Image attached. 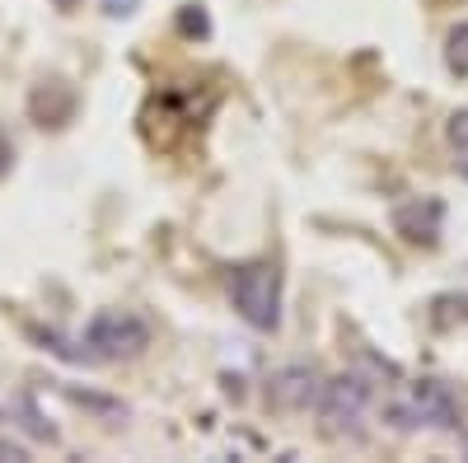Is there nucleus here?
Listing matches in <instances>:
<instances>
[{
	"label": "nucleus",
	"instance_id": "nucleus-1",
	"mask_svg": "<svg viewBox=\"0 0 468 463\" xmlns=\"http://www.w3.org/2000/svg\"><path fill=\"white\" fill-rule=\"evenodd\" d=\"M229 304L249 328L277 332V323H282V267L271 258L239 262L229 272Z\"/></svg>",
	"mask_w": 468,
	"mask_h": 463
},
{
	"label": "nucleus",
	"instance_id": "nucleus-2",
	"mask_svg": "<svg viewBox=\"0 0 468 463\" xmlns=\"http://www.w3.org/2000/svg\"><path fill=\"white\" fill-rule=\"evenodd\" d=\"M85 346L94 361H132L150 346V323L132 309H103L85 328Z\"/></svg>",
	"mask_w": 468,
	"mask_h": 463
},
{
	"label": "nucleus",
	"instance_id": "nucleus-3",
	"mask_svg": "<svg viewBox=\"0 0 468 463\" xmlns=\"http://www.w3.org/2000/svg\"><path fill=\"white\" fill-rule=\"evenodd\" d=\"M366 403H370V384L361 374H337L319 394V416H324L328 431H351L361 421Z\"/></svg>",
	"mask_w": 468,
	"mask_h": 463
},
{
	"label": "nucleus",
	"instance_id": "nucleus-4",
	"mask_svg": "<svg viewBox=\"0 0 468 463\" xmlns=\"http://www.w3.org/2000/svg\"><path fill=\"white\" fill-rule=\"evenodd\" d=\"M319 394H324V384L309 365H282L267 379V403L277 412H309V407H319Z\"/></svg>",
	"mask_w": 468,
	"mask_h": 463
},
{
	"label": "nucleus",
	"instance_id": "nucleus-5",
	"mask_svg": "<svg viewBox=\"0 0 468 463\" xmlns=\"http://www.w3.org/2000/svg\"><path fill=\"white\" fill-rule=\"evenodd\" d=\"M412 407L421 416V426H436V431H459L463 426V407L450 394V384H441V379H417L412 384Z\"/></svg>",
	"mask_w": 468,
	"mask_h": 463
},
{
	"label": "nucleus",
	"instance_id": "nucleus-6",
	"mask_svg": "<svg viewBox=\"0 0 468 463\" xmlns=\"http://www.w3.org/2000/svg\"><path fill=\"white\" fill-rule=\"evenodd\" d=\"M441 220H445V206L436 197H412V202H403L394 211V229H399L408 244H417V248H431L436 244Z\"/></svg>",
	"mask_w": 468,
	"mask_h": 463
},
{
	"label": "nucleus",
	"instance_id": "nucleus-7",
	"mask_svg": "<svg viewBox=\"0 0 468 463\" xmlns=\"http://www.w3.org/2000/svg\"><path fill=\"white\" fill-rule=\"evenodd\" d=\"M28 108H33L37 127H66V122H70V112H75V94H70L66 80H43V85L33 89Z\"/></svg>",
	"mask_w": 468,
	"mask_h": 463
},
{
	"label": "nucleus",
	"instance_id": "nucleus-8",
	"mask_svg": "<svg viewBox=\"0 0 468 463\" xmlns=\"http://www.w3.org/2000/svg\"><path fill=\"white\" fill-rule=\"evenodd\" d=\"M75 407H85V412H94V416H103V421H122L127 416V407L117 403V398H103V394H90V389H75V384H66L61 389Z\"/></svg>",
	"mask_w": 468,
	"mask_h": 463
},
{
	"label": "nucleus",
	"instance_id": "nucleus-9",
	"mask_svg": "<svg viewBox=\"0 0 468 463\" xmlns=\"http://www.w3.org/2000/svg\"><path fill=\"white\" fill-rule=\"evenodd\" d=\"M445 136H450V150H454V169L468 178V108L450 112V127H445Z\"/></svg>",
	"mask_w": 468,
	"mask_h": 463
},
{
	"label": "nucleus",
	"instance_id": "nucleus-10",
	"mask_svg": "<svg viewBox=\"0 0 468 463\" xmlns=\"http://www.w3.org/2000/svg\"><path fill=\"white\" fill-rule=\"evenodd\" d=\"M445 61H450L454 75H463V80H468V19L450 28V37H445Z\"/></svg>",
	"mask_w": 468,
	"mask_h": 463
},
{
	"label": "nucleus",
	"instance_id": "nucleus-11",
	"mask_svg": "<svg viewBox=\"0 0 468 463\" xmlns=\"http://www.w3.org/2000/svg\"><path fill=\"white\" fill-rule=\"evenodd\" d=\"M384 421H388L394 431H417V426H421L417 407H399V403H388V407H384Z\"/></svg>",
	"mask_w": 468,
	"mask_h": 463
},
{
	"label": "nucleus",
	"instance_id": "nucleus-12",
	"mask_svg": "<svg viewBox=\"0 0 468 463\" xmlns=\"http://www.w3.org/2000/svg\"><path fill=\"white\" fill-rule=\"evenodd\" d=\"M136 5L141 0H103V15L108 19H127V15H136Z\"/></svg>",
	"mask_w": 468,
	"mask_h": 463
},
{
	"label": "nucleus",
	"instance_id": "nucleus-13",
	"mask_svg": "<svg viewBox=\"0 0 468 463\" xmlns=\"http://www.w3.org/2000/svg\"><path fill=\"white\" fill-rule=\"evenodd\" d=\"M183 28H187V33H207V15H202V5H187Z\"/></svg>",
	"mask_w": 468,
	"mask_h": 463
},
{
	"label": "nucleus",
	"instance_id": "nucleus-14",
	"mask_svg": "<svg viewBox=\"0 0 468 463\" xmlns=\"http://www.w3.org/2000/svg\"><path fill=\"white\" fill-rule=\"evenodd\" d=\"M10 164H15V145H10L5 136H0V178L10 174Z\"/></svg>",
	"mask_w": 468,
	"mask_h": 463
},
{
	"label": "nucleus",
	"instance_id": "nucleus-15",
	"mask_svg": "<svg viewBox=\"0 0 468 463\" xmlns=\"http://www.w3.org/2000/svg\"><path fill=\"white\" fill-rule=\"evenodd\" d=\"M0 458H28L19 440H0Z\"/></svg>",
	"mask_w": 468,
	"mask_h": 463
},
{
	"label": "nucleus",
	"instance_id": "nucleus-16",
	"mask_svg": "<svg viewBox=\"0 0 468 463\" xmlns=\"http://www.w3.org/2000/svg\"><path fill=\"white\" fill-rule=\"evenodd\" d=\"M57 5H61V10H75V5H80V0H57Z\"/></svg>",
	"mask_w": 468,
	"mask_h": 463
}]
</instances>
